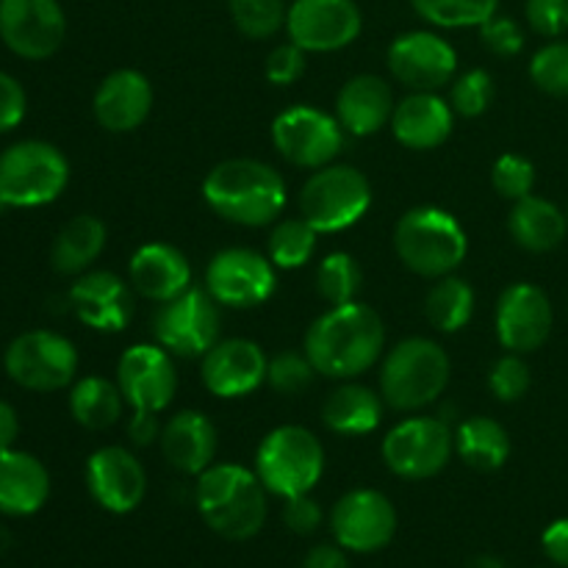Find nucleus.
Masks as SVG:
<instances>
[{"label": "nucleus", "instance_id": "nucleus-1", "mask_svg": "<svg viewBox=\"0 0 568 568\" xmlns=\"http://www.w3.org/2000/svg\"><path fill=\"white\" fill-rule=\"evenodd\" d=\"M386 344V327L375 308L364 303L333 305L308 327L305 355L325 377L347 381L364 375L381 358Z\"/></svg>", "mask_w": 568, "mask_h": 568}, {"label": "nucleus", "instance_id": "nucleus-2", "mask_svg": "<svg viewBox=\"0 0 568 568\" xmlns=\"http://www.w3.org/2000/svg\"><path fill=\"white\" fill-rule=\"evenodd\" d=\"M203 197L222 220L244 227H264L286 205V183L275 166L255 159L216 164L203 181Z\"/></svg>", "mask_w": 568, "mask_h": 568}, {"label": "nucleus", "instance_id": "nucleus-3", "mask_svg": "<svg viewBox=\"0 0 568 568\" xmlns=\"http://www.w3.org/2000/svg\"><path fill=\"white\" fill-rule=\"evenodd\" d=\"M197 510L216 536L250 541L266 521V488L244 466L214 464L197 480Z\"/></svg>", "mask_w": 568, "mask_h": 568}, {"label": "nucleus", "instance_id": "nucleus-4", "mask_svg": "<svg viewBox=\"0 0 568 568\" xmlns=\"http://www.w3.org/2000/svg\"><path fill=\"white\" fill-rule=\"evenodd\" d=\"M399 261L422 277H444L466 258V231L449 211L436 205L410 209L394 231Z\"/></svg>", "mask_w": 568, "mask_h": 568}, {"label": "nucleus", "instance_id": "nucleus-5", "mask_svg": "<svg viewBox=\"0 0 568 568\" xmlns=\"http://www.w3.org/2000/svg\"><path fill=\"white\" fill-rule=\"evenodd\" d=\"M449 383V358L430 338H405L383 361L381 397L394 410L436 403Z\"/></svg>", "mask_w": 568, "mask_h": 568}, {"label": "nucleus", "instance_id": "nucleus-6", "mask_svg": "<svg viewBox=\"0 0 568 568\" xmlns=\"http://www.w3.org/2000/svg\"><path fill=\"white\" fill-rule=\"evenodd\" d=\"M70 164L59 148L39 139L17 142L0 155V205L37 209L64 192Z\"/></svg>", "mask_w": 568, "mask_h": 568}, {"label": "nucleus", "instance_id": "nucleus-7", "mask_svg": "<svg viewBox=\"0 0 568 568\" xmlns=\"http://www.w3.org/2000/svg\"><path fill=\"white\" fill-rule=\"evenodd\" d=\"M325 471V449L320 438L297 425L272 430L255 453V475L275 497H300L320 483Z\"/></svg>", "mask_w": 568, "mask_h": 568}, {"label": "nucleus", "instance_id": "nucleus-8", "mask_svg": "<svg viewBox=\"0 0 568 568\" xmlns=\"http://www.w3.org/2000/svg\"><path fill=\"white\" fill-rule=\"evenodd\" d=\"M372 205V186L355 166H322L300 192V214L316 233H338Z\"/></svg>", "mask_w": 568, "mask_h": 568}, {"label": "nucleus", "instance_id": "nucleus-9", "mask_svg": "<svg viewBox=\"0 0 568 568\" xmlns=\"http://www.w3.org/2000/svg\"><path fill=\"white\" fill-rule=\"evenodd\" d=\"M455 453V433L436 416L405 419L383 438V460L405 480L436 477Z\"/></svg>", "mask_w": 568, "mask_h": 568}, {"label": "nucleus", "instance_id": "nucleus-10", "mask_svg": "<svg viewBox=\"0 0 568 568\" xmlns=\"http://www.w3.org/2000/svg\"><path fill=\"white\" fill-rule=\"evenodd\" d=\"M216 300L203 288H192L159 305L153 333L161 347L181 358L205 355L220 342V308Z\"/></svg>", "mask_w": 568, "mask_h": 568}, {"label": "nucleus", "instance_id": "nucleus-11", "mask_svg": "<svg viewBox=\"0 0 568 568\" xmlns=\"http://www.w3.org/2000/svg\"><path fill=\"white\" fill-rule=\"evenodd\" d=\"M3 366L11 381L28 392H59L75 377L78 353L59 333L31 331L9 344Z\"/></svg>", "mask_w": 568, "mask_h": 568}, {"label": "nucleus", "instance_id": "nucleus-12", "mask_svg": "<svg viewBox=\"0 0 568 568\" xmlns=\"http://www.w3.org/2000/svg\"><path fill=\"white\" fill-rule=\"evenodd\" d=\"M272 144L294 166L322 170L344 148V128L316 105H292L272 122Z\"/></svg>", "mask_w": 568, "mask_h": 568}, {"label": "nucleus", "instance_id": "nucleus-13", "mask_svg": "<svg viewBox=\"0 0 568 568\" xmlns=\"http://www.w3.org/2000/svg\"><path fill=\"white\" fill-rule=\"evenodd\" d=\"M364 17L355 0H294L286 11V31L305 53H333L358 39Z\"/></svg>", "mask_w": 568, "mask_h": 568}, {"label": "nucleus", "instance_id": "nucleus-14", "mask_svg": "<svg viewBox=\"0 0 568 568\" xmlns=\"http://www.w3.org/2000/svg\"><path fill=\"white\" fill-rule=\"evenodd\" d=\"M205 292L220 305L253 308L266 303L275 292L272 261L247 247H227L209 261Z\"/></svg>", "mask_w": 568, "mask_h": 568}, {"label": "nucleus", "instance_id": "nucleus-15", "mask_svg": "<svg viewBox=\"0 0 568 568\" xmlns=\"http://www.w3.org/2000/svg\"><path fill=\"white\" fill-rule=\"evenodd\" d=\"M67 33L59 0H0V39L22 59H50Z\"/></svg>", "mask_w": 568, "mask_h": 568}, {"label": "nucleus", "instance_id": "nucleus-16", "mask_svg": "<svg viewBox=\"0 0 568 568\" xmlns=\"http://www.w3.org/2000/svg\"><path fill=\"white\" fill-rule=\"evenodd\" d=\"M331 527L338 547L369 555L392 544L394 532H397V510L386 494L358 488L338 499L331 516Z\"/></svg>", "mask_w": 568, "mask_h": 568}, {"label": "nucleus", "instance_id": "nucleus-17", "mask_svg": "<svg viewBox=\"0 0 568 568\" xmlns=\"http://www.w3.org/2000/svg\"><path fill=\"white\" fill-rule=\"evenodd\" d=\"M116 386L133 410L161 414L178 388L172 353L161 344H133L116 364Z\"/></svg>", "mask_w": 568, "mask_h": 568}, {"label": "nucleus", "instance_id": "nucleus-18", "mask_svg": "<svg viewBox=\"0 0 568 568\" xmlns=\"http://www.w3.org/2000/svg\"><path fill=\"white\" fill-rule=\"evenodd\" d=\"M388 70L414 92H436L458 70L455 48L433 31H408L388 48Z\"/></svg>", "mask_w": 568, "mask_h": 568}, {"label": "nucleus", "instance_id": "nucleus-19", "mask_svg": "<svg viewBox=\"0 0 568 568\" xmlns=\"http://www.w3.org/2000/svg\"><path fill=\"white\" fill-rule=\"evenodd\" d=\"M552 331V303L532 283H514L497 303V336L510 353H532Z\"/></svg>", "mask_w": 568, "mask_h": 568}, {"label": "nucleus", "instance_id": "nucleus-20", "mask_svg": "<svg viewBox=\"0 0 568 568\" xmlns=\"http://www.w3.org/2000/svg\"><path fill=\"white\" fill-rule=\"evenodd\" d=\"M87 488L109 514H131L142 505L148 475L128 449L103 447L87 460Z\"/></svg>", "mask_w": 568, "mask_h": 568}, {"label": "nucleus", "instance_id": "nucleus-21", "mask_svg": "<svg viewBox=\"0 0 568 568\" xmlns=\"http://www.w3.org/2000/svg\"><path fill=\"white\" fill-rule=\"evenodd\" d=\"M266 369L270 361L264 349L247 338H225L203 355L205 388L222 399L253 394L266 381Z\"/></svg>", "mask_w": 568, "mask_h": 568}, {"label": "nucleus", "instance_id": "nucleus-22", "mask_svg": "<svg viewBox=\"0 0 568 568\" xmlns=\"http://www.w3.org/2000/svg\"><path fill=\"white\" fill-rule=\"evenodd\" d=\"M70 305L83 325L120 333L133 316V294L114 272H87L70 288Z\"/></svg>", "mask_w": 568, "mask_h": 568}, {"label": "nucleus", "instance_id": "nucleus-23", "mask_svg": "<svg viewBox=\"0 0 568 568\" xmlns=\"http://www.w3.org/2000/svg\"><path fill=\"white\" fill-rule=\"evenodd\" d=\"M94 116L111 133L136 131L153 109V87L136 70H116L94 92Z\"/></svg>", "mask_w": 568, "mask_h": 568}, {"label": "nucleus", "instance_id": "nucleus-24", "mask_svg": "<svg viewBox=\"0 0 568 568\" xmlns=\"http://www.w3.org/2000/svg\"><path fill=\"white\" fill-rule=\"evenodd\" d=\"M216 427L200 410H181L161 427V453L172 469L203 475L216 458Z\"/></svg>", "mask_w": 568, "mask_h": 568}, {"label": "nucleus", "instance_id": "nucleus-25", "mask_svg": "<svg viewBox=\"0 0 568 568\" xmlns=\"http://www.w3.org/2000/svg\"><path fill=\"white\" fill-rule=\"evenodd\" d=\"M131 286L153 303H166L192 286V266L172 244H142L131 258Z\"/></svg>", "mask_w": 568, "mask_h": 568}, {"label": "nucleus", "instance_id": "nucleus-26", "mask_svg": "<svg viewBox=\"0 0 568 568\" xmlns=\"http://www.w3.org/2000/svg\"><path fill=\"white\" fill-rule=\"evenodd\" d=\"M453 105L436 92H414L394 109L392 131L410 150H433L453 133Z\"/></svg>", "mask_w": 568, "mask_h": 568}, {"label": "nucleus", "instance_id": "nucleus-27", "mask_svg": "<svg viewBox=\"0 0 568 568\" xmlns=\"http://www.w3.org/2000/svg\"><path fill=\"white\" fill-rule=\"evenodd\" d=\"M394 92L383 78L355 75L336 98V120L353 136H372L394 116Z\"/></svg>", "mask_w": 568, "mask_h": 568}, {"label": "nucleus", "instance_id": "nucleus-28", "mask_svg": "<svg viewBox=\"0 0 568 568\" xmlns=\"http://www.w3.org/2000/svg\"><path fill=\"white\" fill-rule=\"evenodd\" d=\"M50 497V475L33 455L0 449V514L31 516Z\"/></svg>", "mask_w": 568, "mask_h": 568}, {"label": "nucleus", "instance_id": "nucleus-29", "mask_svg": "<svg viewBox=\"0 0 568 568\" xmlns=\"http://www.w3.org/2000/svg\"><path fill=\"white\" fill-rule=\"evenodd\" d=\"M508 227L519 247L530 250V253H549L566 239L568 220L549 200L527 194V197L516 200L508 216Z\"/></svg>", "mask_w": 568, "mask_h": 568}, {"label": "nucleus", "instance_id": "nucleus-30", "mask_svg": "<svg viewBox=\"0 0 568 568\" xmlns=\"http://www.w3.org/2000/svg\"><path fill=\"white\" fill-rule=\"evenodd\" d=\"M381 419L383 399L372 388L355 383L336 388L322 408V422L338 436H366L381 425Z\"/></svg>", "mask_w": 568, "mask_h": 568}, {"label": "nucleus", "instance_id": "nucleus-31", "mask_svg": "<svg viewBox=\"0 0 568 568\" xmlns=\"http://www.w3.org/2000/svg\"><path fill=\"white\" fill-rule=\"evenodd\" d=\"M105 247V225L98 216L81 214L67 222L53 242V270L61 275H81L98 261Z\"/></svg>", "mask_w": 568, "mask_h": 568}, {"label": "nucleus", "instance_id": "nucleus-32", "mask_svg": "<svg viewBox=\"0 0 568 568\" xmlns=\"http://www.w3.org/2000/svg\"><path fill=\"white\" fill-rule=\"evenodd\" d=\"M455 453L477 471H497L510 455V438L499 422L471 416L455 430Z\"/></svg>", "mask_w": 568, "mask_h": 568}, {"label": "nucleus", "instance_id": "nucleus-33", "mask_svg": "<svg viewBox=\"0 0 568 568\" xmlns=\"http://www.w3.org/2000/svg\"><path fill=\"white\" fill-rule=\"evenodd\" d=\"M122 408H125V397H122L120 386L105 377H83L70 392L72 419L87 430H105V427L116 425Z\"/></svg>", "mask_w": 568, "mask_h": 568}, {"label": "nucleus", "instance_id": "nucleus-34", "mask_svg": "<svg viewBox=\"0 0 568 568\" xmlns=\"http://www.w3.org/2000/svg\"><path fill=\"white\" fill-rule=\"evenodd\" d=\"M425 314L430 325L442 333H455L469 325L475 314V292L460 277H444L430 288L425 300Z\"/></svg>", "mask_w": 568, "mask_h": 568}, {"label": "nucleus", "instance_id": "nucleus-35", "mask_svg": "<svg viewBox=\"0 0 568 568\" xmlns=\"http://www.w3.org/2000/svg\"><path fill=\"white\" fill-rule=\"evenodd\" d=\"M416 14L438 28H480L497 14L499 0H410Z\"/></svg>", "mask_w": 568, "mask_h": 568}, {"label": "nucleus", "instance_id": "nucleus-36", "mask_svg": "<svg viewBox=\"0 0 568 568\" xmlns=\"http://www.w3.org/2000/svg\"><path fill=\"white\" fill-rule=\"evenodd\" d=\"M361 281H364L361 266L349 253H331L316 266V292L331 305L353 303Z\"/></svg>", "mask_w": 568, "mask_h": 568}, {"label": "nucleus", "instance_id": "nucleus-37", "mask_svg": "<svg viewBox=\"0 0 568 568\" xmlns=\"http://www.w3.org/2000/svg\"><path fill=\"white\" fill-rule=\"evenodd\" d=\"M316 250V231L305 220L277 222L270 236V261L281 270H300Z\"/></svg>", "mask_w": 568, "mask_h": 568}, {"label": "nucleus", "instance_id": "nucleus-38", "mask_svg": "<svg viewBox=\"0 0 568 568\" xmlns=\"http://www.w3.org/2000/svg\"><path fill=\"white\" fill-rule=\"evenodd\" d=\"M233 22L250 39H270L286 26V0H227Z\"/></svg>", "mask_w": 568, "mask_h": 568}, {"label": "nucleus", "instance_id": "nucleus-39", "mask_svg": "<svg viewBox=\"0 0 568 568\" xmlns=\"http://www.w3.org/2000/svg\"><path fill=\"white\" fill-rule=\"evenodd\" d=\"M530 78L541 92L568 98V42L544 44L530 61Z\"/></svg>", "mask_w": 568, "mask_h": 568}, {"label": "nucleus", "instance_id": "nucleus-40", "mask_svg": "<svg viewBox=\"0 0 568 568\" xmlns=\"http://www.w3.org/2000/svg\"><path fill=\"white\" fill-rule=\"evenodd\" d=\"M491 183L497 189V194H503L505 200H514L516 203V200L532 194V186H536V166L525 155L505 153L494 164Z\"/></svg>", "mask_w": 568, "mask_h": 568}, {"label": "nucleus", "instance_id": "nucleus-41", "mask_svg": "<svg viewBox=\"0 0 568 568\" xmlns=\"http://www.w3.org/2000/svg\"><path fill=\"white\" fill-rule=\"evenodd\" d=\"M494 98V83L486 70H469L455 78L453 83V111L460 116H480L486 114Z\"/></svg>", "mask_w": 568, "mask_h": 568}, {"label": "nucleus", "instance_id": "nucleus-42", "mask_svg": "<svg viewBox=\"0 0 568 568\" xmlns=\"http://www.w3.org/2000/svg\"><path fill=\"white\" fill-rule=\"evenodd\" d=\"M314 364L308 361V355L300 353H277L270 361V369H266V381L275 392L288 394V397H297L314 381Z\"/></svg>", "mask_w": 568, "mask_h": 568}, {"label": "nucleus", "instance_id": "nucleus-43", "mask_svg": "<svg viewBox=\"0 0 568 568\" xmlns=\"http://www.w3.org/2000/svg\"><path fill=\"white\" fill-rule=\"evenodd\" d=\"M488 386L499 403H516L530 388V366L519 358V353L503 355L488 375Z\"/></svg>", "mask_w": 568, "mask_h": 568}, {"label": "nucleus", "instance_id": "nucleus-44", "mask_svg": "<svg viewBox=\"0 0 568 568\" xmlns=\"http://www.w3.org/2000/svg\"><path fill=\"white\" fill-rule=\"evenodd\" d=\"M480 39L491 53L510 59V55H519L525 48V31L519 28V22L510 20V17L494 14L491 20H486L480 26Z\"/></svg>", "mask_w": 568, "mask_h": 568}, {"label": "nucleus", "instance_id": "nucleus-45", "mask_svg": "<svg viewBox=\"0 0 568 568\" xmlns=\"http://www.w3.org/2000/svg\"><path fill=\"white\" fill-rule=\"evenodd\" d=\"M527 22L541 37H560L568 31V0H527Z\"/></svg>", "mask_w": 568, "mask_h": 568}, {"label": "nucleus", "instance_id": "nucleus-46", "mask_svg": "<svg viewBox=\"0 0 568 568\" xmlns=\"http://www.w3.org/2000/svg\"><path fill=\"white\" fill-rule=\"evenodd\" d=\"M305 72V50L300 44L286 42L277 44L266 59V78L275 87H288V83L300 81Z\"/></svg>", "mask_w": 568, "mask_h": 568}, {"label": "nucleus", "instance_id": "nucleus-47", "mask_svg": "<svg viewBox=\"0 0 568 568\" xmlns=\"http://www.w3.org/2000/svg\"><path fill=\"white\" fill-rule=\"evenodd\" d=\"M283 521L292 532L297 536H311V532L320 530L322 525V508L316 499H311L308 494H300V497H288L283 505Z\"/></svg>", "mask_w": 568, "mask_h": 568}, {"label": "nucleus", "instance_id": "nucleus-48", "mask_svg": "<svg viewBox=\"0 0 568 568\" xmlns=\"http://www.w3.org/2000/svg\"><path fill=\"white\" fill-rule=\"evenodd\" d=\"M22 116H26V92L9 72H0V133L20 125Z\"/></svg>", "mask_w": 568, "mask_h": 568}, {"label": "nucleus", "instance_id": "nucleus-49", "mask_svg": "<svg viewBox=\"0 0 568 568\" xmlns=\"http://www.w3.org/2000/svg\"><path fill=\"white\" fill-rule=\"evenodd\" d=\"M544 555H547L552 564L568 568V519H558L544 530L541 538Z\"/></svg>", "mask_w": 568, "mask_h": 568}, {"label": "nucleus", "instance_id": "nucleus-50", "mask_svg": "<svg viewBox=\"0 0 568 568\" xmlns=\"http://www.w3.org/2000/svg\"><path fill=\"white\" fill-rule=\"evenodd\" d=\"M128 436L136 447H148L155 438H161L159 416L150 414V410H133L131 422H128Z\"/></svg>", "mask_w": 568, "mask_h": 568}, {"label": "nucleus", "instance_id": "nucleus-51", "mask_svg": "<svg viewBox=\"0 0 568 568\" xmlns=\"http://www.w3.org/2000/svg\"><path fill=\"white\" fill-rule=\"evenodd\" d=\"M303 568H349L344 547H331V544H320L305 555Z\"/></svg>", "mask_w": 568, "mask_h": 568}, {"label": "nucleus", "instance_id": "nucleus-52", "mask_svg": "<svg viewBox=\"0 0 568 568\" xmlns=\"http://www.w3.org/2000/svg\"><path fill=\"white\" fill-rule=\"evenodd\" d=\"M17 436H20V422H17L14 408L0 399V449L14 447Z\"/></svg>", "mask_w": 568, "mask_h": 568}, {"label": "nucleus", "instance_id": "nucleus-53", "mask_svg": "<svg viewBox=\"0 0 568 568\" xmlns=\"http://www.w3.org/2000/svg\"><path fill=\"white\" fill-rule=\"evenodd\" d=\"M469 568H505V564L499 558H494V555H477Z\"/></svg>", "mask_w": 568, "mask_h": 568}, {"label": "nucleus", "instance_id": "nucleus-54", "mask_svg": "<svg viewBox=\"0 0 568 568\" xmlns=\"http://www.w3.org/2000/svg\"><path fill=\"white\" fill-rule=\"evenodd\" d=\"M9 544H11V536L6 530H0V552H3V549H9Z\"/></svg>", "mask_w": 568, "mask_h": 568}, {"label": "nucleus", "instance_id": "nucleus-55", "mask_svg": "<svg viewBox=\"0 0 568 568\" xmlns=\"http://www.w3.org/2000/svg\"><path fill=\"white\" fill-rule=\"evenodd\" d=\"M566 220H568V211H566Z\"/></svg>", "mask_w": 568, "mask_h": 568}]
</instances>
